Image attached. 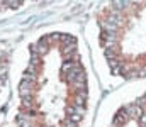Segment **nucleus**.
<instances>
[{"instance_id":"423d86ee","label":"nucleus","mask_w":146,"mask_h":127,"mask_svg":"<svg viewBox=\"0 0 146 127\" xmlns=\"http://www.w3.org/2000/svg\"><path fill=\"white\" fill-rule=\"evenodd\" d=\"M68 120L73 122V124H78V122L82 120V115H80V114H70V115H68Z\"/></svg>"},{"instance_id":"20e7f679","label":"nucleus","mask_w":146,"mask_h":127,"mask_svg":"<svg viewBox=\"0 0 146 127\" xmlns=\"http://www.w3.org/2000/svg\"><path fill=\"white\" fill-rule=\"evenodd\" d=\"M60 41L66 46V44H73L75 39H73V36H70V34H61V36H60Z\"/></svg>"},{"instance_id":"f8f14e48","label":"nucleus","mask_w":146,"mask_h":127,"mask_svg":"<svg viewBox=\"0 0 146 127\" xmlns=\"http://www.w3.org/2000/svg\"><path fill=\"white\" fill-rule=\"evenodd\" d=\"M63 127H76V124H73V122H70V120H66Z\"/></svg>"},{"instance_id":"0eeeda50","label":"nucleus","mask_w":146,"mask_h":127,"mask_svg":"<svg viewBox=\"0 0 146 127\" xmlns=\"http://www.w3.org/2000/svg\"><path fill=\"white\" fill-rule=\"evenodd\" d=\"M60 36L61 34H51V36H46L44 39H46V42H58L60 41Z\"/></svg>"},{"instance_id":"9d476101","label":"nucleus","mask_w":146,"mask_h":127,"mask_svg":"<svg viewBox=\"0 0 146 127\" xmlns=\"http://www.w3.org/2000/svg\"><path fill=\"white\" fill-rule=\"evenodd\" d=\"M22 107H26V109L29 107V109H31V107H33V98H31V97L22 98Z\"/></svg>"},{"instance_id":"6e6552de","label":"nucleus","mask_w":146,"mask_h":127,"mask_svg":"<svg viewBox=\"0 0 146 127\" xmlns=\"http://www.w3.org/2000/svg\"><path fill=\"white\" fill-rule=\"evenodd\" d=\"M112 5H114V10L117 12V10H121V9H124V7L127 5V2H112Z\"/></svg>"},{"instance_id":"9b49d317","label":"nucleus","mask_w":146,"mask_h":127,"mask_svg":"<svg viewBox=\"0 0 146 127\" xmlns=\"http://www.w3.org/2000/svg\"><path fill=\"white\" fill-rule=\"evenodd\" d=\"M39 63H41V61H39V56H37V54H33V56H31V66L37 68Z\"/></svg>"},{"instance_id":"f257e3e1","label":"nucleus","mask_w":146,"mask_h":127,"mask_svg":"<svg viewBox=\"0 0 146 127\" xmlns=\"http://www.w3.org/2000/svg\"><path fill=\"white\" fill-rule=\"evenodd\" d=\"M33 90H34V83L33 82H29V80H22L21 85H19V95L22 97V98H26V97H31V93H33Z\"/></svg>"},{"instance_id":"7ed1b4c3","label":"nucleus","mask_w":146,"mask_h":127,"mask_svg":"<svg viewBox=\"0 0 146 127\" xmlns=\"http://www.w3.org/2000/svg\"><path fill=\"white\" fill-rule=\"evenodd\" d=\"M126 120H127V114H126V109H124V110H121V112L115 115L114 126H119V124H122V122H126Z\"/></svg>"},{"instance_id":"1a4fd4ad","label":"nucleus","mask_w":146,"mask_h":127,"mask_svg":"<svg viewBox=\"0 0 146 127\" xmlns=\"http://www.w3.org/2000/svg\"><path fill=\"white\" fill-rule=\"evenodd\" d=\"M2 3H3V5H10L12 9H15V7H19V5H21V2H19V0H15V2H14V0H5V2H2Z\"/></svg>"},{"instance_id":"39448f33","label":"nucleus","mask_w":146,"mask_h":127,"mask_svg":"<svg viewBox=\"0 0 146 127\" xmlns=\"http://www.w3.org/2000/svg\"><path fill=\"white\" fill-rule=\"evenodd\" d=\"M63 54L65 56H68V54H72V53H75V42L73 44H66V46H63Z\"/></svg>"},{"instance_id":"ddd939ff","label":"nucleus","mask_w":146,"mask_h":127,"mask_svg":"<svg viewBox=\"0 0 146 127\" xmlns=\"http://www.w3.org/2000/svg\"><path fill=\"white\" fill-rule=\"evenodd\" d=\"M139 120H141V124H146V115H141V119H139Z\"/></svg>"},{"instance_id":"f03ea898","label":"nucleus","mask_w":146,"mask_h":127,"mask_svg":"<svg viewBox=\"0 0 146 127\" xmlns=\"http://www.w3.org/2000/svg\"><path fill=\"white\" fill-rule=\"evenodd\" d=\"M126 114H127V117H133V119H141V115H143L139 105H129V107H126Z\"/></svg>"}]
</instances>
